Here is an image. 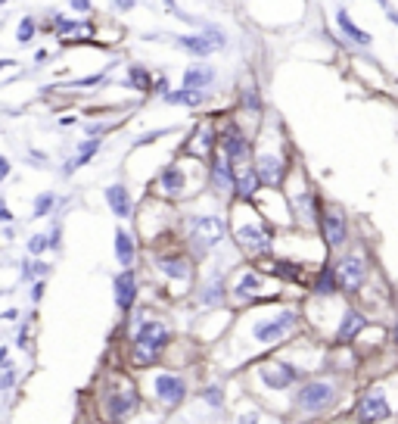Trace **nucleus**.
I'll list each match as a JSON object with an SVG mask.
<instances>
[{
    "instance_id": "obj_21",
    "label": "nucleus",
    "mask_w": 398,
    "mask_h": 424,
    "mask_svg": "<svg viewBox=\"0 0 398 424\" xmlns=\"http://www.w3.org/2000/svg\"><path fill=\"white\" fill-rule=\"evenodd\" d=\"M165 103H171V106H199L202 103V94H199V91H190V88L168 91V94H165Z\"/></svg>"
},
{
    "instance_id": "obj_43",
    "label": "nucleus",
    "mask_w": 398,
    "mask_h": 424,
    "mask_svg": "<svg viewBox=\"0 0 398 424\" xmlns=\"http://www.w3.org/2000/svg\"><path fill=\"white\" fill-rule=\"evenodd\" d=\"M246 106H252V110H256V106H258V100H256V94H246Z\"/></svg>"
},
{
    "instance_id": "obj_32",
    "label": "nucleus",
    "mask_w": 398,
    "mask_h": 424,
    "mask_svg": "<svg viewBox=\"0 0 398 424\" xmlns=\"http://www.w3.org/2000/svg\"><path fill=\"white\" fill-rule=\"evenodd\" d=\"M50 210H53V193H41V197L34 200V219H38V215H47Z\"/></svg>"
},
{
    "instance_id": "obj_40",
    "label": "nucleus",
    "mask_w": 398,
    "mask_h": 424,
    "mask_svg": "<svg viewBox=\"0 0 398 424\" xmlns=\"http://www.w3.org/2000/svg\"><path fill=\"white\" fill-rule=\"evenodd\" d=\"M240 424H262V421H258V415H243V418H240Z\"/></svg>"
},
{
    "instance_id": "obj_10",
    "label": "nucleus",
    "mask_w": 398,
    "mask_h": 424,
    "mask_svg": "<svg viewBox=\"0 0 398 424\" xmlns=\"http://www.w3.org/2000/svg\"><path fill=\"white\" fill-rule=\"evenodd\" d=\"M184 380H180L178 375H159L156 378V393L162 402H168V406H178L180 399H184Z\"/></svg>"
},
{
    "instance_id": "obj_22",
    "label": "nucleus",
    "mask_w": 398,
    "mask_h": 424,
    "mask_svg": "<svg viewBox=\"0 0 398 424\" xmlns=\"http://www.w3.org/2000/svg\"><path fill=\"white\" fill-rule=\"evenodd\" d=\"M212 172H215V181H218V188H230V184H234V169H230L227 156H215V160H212Z\"/></svg>"
},
{
    "instance_id": "obj_6",
    "label": "nucleus",
    "mask_w": 398,
    "mask_h": 424,
    "mask_svg": "<svg viewBox=\"0 0 398 424\" xmlns=\"http://www.w3.org/2000/svg\"><path fill=\"white\" fill-rule=\"evenodd\" d=\"M296 325V315L293 312H280L277 319H267V321H258L256 325V340H262V343H274V340H280L284 334H289Z\"/></svg>"
},
{
    "instance_id": "obj_2",
    "label": "nucleus",
    "mask_w": 398,
    "mask_h": 424,
    "mask_svg": "<svg viewBox=\"0 0 398 424\" xmlns=\"http://www.w3.org/2000/svg\"><path fill=\"white\" fill-rule=\"evenodd\" d=\"M333 399H336V387L330 380H311L296 393V406L305 412H324L327 406H333Z\"/></svg>"
},
{
    "instance_id": "obj_38",
    "label": "nucleus",
    "mask_w": 398,
    "mask_h": 424,
    "mask_svg": "<svg viewBox=\"0 0 398 424\" xmlns=\"http://www.w3.org/2000/svg\"><path fill=\"white\" fill-rule=\"evenodd\" d=\"M218 293H221V287L215 284V287H208L206 293H202V306H212V303H218Z\"/></svg>"
},
{
    "instance_id": "obj_44",
    "label": "nucleus",
    "mask_w": 398,
    "mask_h": 424,
    "mask_svg": "<svg viewBox=\"0 0 398 424\" xmlns=\"http://www.w3.org/2000/svg\"><path fill=\"white\" fill-rule=\"evenodd\" d=\"M395 340H398V328H395Z\"/></svg>"
},
{
    "instance_id": "obj_20",
    "label": "nucleus",
    "mask_w": 398,
    "mask_h": 424,
    "mask_svg": "<svg viewBox=\"0 0 398 424\" xmlns=\"http://www.w3.org/2000/svg\"><path fill=\"white\" fill-rule=\"evenodd\" d=\"M234 184H237V197H252V191H256V184H258V175L252 169H240V172H234Z\"/></svg>"
},
{
    "instance_id": "obj_19",
    "label": "nucleus",
    "mask_w": 398,
    "mask_h": 424,
    "mask_svg": "<svg viewBox=\"0 0 398 424\" xmlns=\"http://www.w3.org/2000/svg\"><path fill=\"white\" fill-rule=\"evenodd\" d=\"M336 23H339V28H343V32H345V34H349V38L354 41V44H364V47L371 44V34H367V32H361V28H358V25H354L352 19H349V13H345V10H339V13H336Z\"/></svg>"
},
{
    "instance_id": "obj_11",
    "label": "nucleus",
    "mask_w": 398,
    "mask_h": 424,
    "mask_svg": "<svg viewBox=\"0 0 398 424\" xmlns=\"http://www.w3.org/2000/svg\"><path fill=\"white\" fill-rule=\"evenodd\" d=\"M115 303H119V309H131L134 297H137V278L134 271H121V275H115Z\"/></svg>"
},
{
    "instance_id": "obj_9",
    "label": "nucleus",
    "mask_w": 398,
    "mask_h": 424,
    "mask_svg": "<svg viewBox=\"0 0 398 424\" xmlns=\"http://www.w3.org/2000/svg\"><path fill=\"white\" fill-rule=\"evenodd\" d=\"M237 243H240V247H246L249 253H267V250H271V237H267L258 225L240 228V231H237Z\"/></svg>"
},
{
    "instance_id": "obj_7",
    "label": "nucleus",
    "mask_w": 398,
    "mask_h": 424,
    "mask_svg": "<svg viewBox=\"0 0 398 424\" xmlns=\"http://www.w3.org/2000/svg\"><path fill=\"white\" fill-rule=\"evenodd\" d=\"M302 371L296 368V365L289 362H274V365H265L262 368V380L267 387H274V390H286L289 384H296L299 380Z\"/></svg>"
},
{
    "instance_id": "obj_26",
    "label": "nucleus",
    "mask_w": 398,
    "mask_h": 424,
    "mask_svg": "<svg viewBox=\"0 0 398 424\" xmlns=\"http://www.w3.org/2000/svg\"><path fill=\"white\" fill-rule=\"evenodd\" d=\"M262 287V278L252 275V271H246V275L240 278V284H237V297H249L252 290H258Z\"/></svg>"
},
{
    "instance_id": "obj_39",
    "label": "nucleus",
    "mask_w": 398,
    "mask_h": 424,
    "mask_svg": "<svg viewBox=\"0 0 398 424\" xmlns=\"http://www.w3.org/2000/svg\"><path fill=\"white\" fill-rule=\"evenodd\" d=\"M47 240H50V250H60V228H53V234Z\"/></svg>"
},
{
    "instance_id": "obj_27",
    "label": "nucleus",
    "mask_w": 398,
    "mask_h": 424,
    "mask_svg": "<svg viewBox=\"0 0 398 424\" xmlns=\"http://www.w3.org/2000/svg\"><path fill=\"white\" fill-rule=\"evenodd\" d=\"M97 150H100V141H97V138L84 141V143H81V150H78V160L72 162V165H84L88 160H93V156H97Z\"/></svg>"
},
{
    "instance_id": "obj_31",
    "label": "nucleus",
    "mask_w": 398,
    "mask_h": 424,
    "mask_svg": "<svg viewBox=\"0 0 398 424\" xmlns=\"http://www.w3.org/2000/svg\"><path fill=\"white\" fill-rule=\"evenodd\" d=\"M128 78H131V84H137L140 91L150 88V75H147V69H143V66H131V75H128Z\"/></svg>"
},
{
    "instance_id": "obj_13",
    "label": "nucleus",
    "mask_w": 398,
    "mask_h": 424,
    "mask_svg": "<svg viewBox=\"0 0 398 424\" xmlns=\"http://www.w3.org/2000/svg\"><path fill=\"white\" fill-rule=\"evenodd\" d=\"M321 228H324V240H327V247H339V243L345 240V221L339 212H324L321 219Z\"/></svg>"
},
{
    "instance_id": "obj_34",
    "label": "nucleus",
    "mask_w": 398,
    "mask_h": 424,
    "mask_svg": "<svg viewBox=\"0 0 398 424\" xmlns=\"http://www.w3.org/2000/svg\"><path fill=\"white\" fill-rule=\"evenodd\" d=\"M202 399L208 402V406H215V409H221V387H206V393H202Z\"/></svg>"
},
{
    "instance_id": "obj_33",
    "label": "nucleus",
    "mask_w": 398,
    "mask_h": 424,
    "mask_svg": "<svg viewBox=\"0 0 398 424\" xmlns=\"http://www.w3.org/2000/svg\"><path fill=\"white\" fill-rule=\"evenodd\" d=\"M47 247H50V240H47L44 234H34L32 240H28V253H32V256H41Z\"/></svg>"
},
{
    "instance_id": "obj_3",
    "label": "nucleus",
    "mask_w": 398,
    "mask_h": 424,
    "mask_svg": "<svg viewBox=\"0 0 398 424\" xmlns=\"http://www.w3.org/2000/svg\"><path fill=\"white\" fill-rule=\"evenodd\" d=\"M221 147H224V156H227V162H230V169H234V172L249 169V165H246V160H249V143H246L243 131H240L237 125H227V128H224Z\"/></svg>"
},
{
    "instance_id": "obj_5",
    "label": "nucleus",
    "mask_w": 398,
    "mask_h": 424,
    "mask_svg": "<svg viewBox=\"0 0 398 424\" xmlns=\"http://www.w3.org/2000/svg\"><path fill=\"white\" fill-rule=\"evenodd\" d=\"M389 415H392V409H389V402L380 390H371L358 402V421L361 424H380V421H386Z\"/></svg>"
},
{
    "instance_id": "obj_14",
    "label": "nucleus",
    "mask_w": 398,
    "mask_h": 424,
    "mask_svg": "<svg viewBox=\"0 0 398 424\" xmlns=\"http://www.w3.org/2000/svg\"><path fill=\"white\" fill-rule=\"evenodd\" d=\"M165 340H168V328H165L162 321H143V325L137 328V343H147V347H153V349H162Z\"/></svg>"
},
{
    "instance_id": "obj_42",
    "label": "nucleus",
    "mask_w": 398,
    "mask_h": 424,
    "mask_svg": "<svg viewBox=\"0 0 398 424\" xmlns=\"http://www.w3.org/2000/svg\"><path fill=\"white\" fill-rule=\"evenodd\" d=\"M383 13H386V16H392V23L398 25V13L392 10V6H386V4H383Z\"/></svg>"
},
{
    "instance_id": "obj_29",
    "label": "nucleus",
    "mask_w": 398,
    "mask_h": 424,
    "mask_svg": "<svg viewBox=\"0 0 398 424\" xmlns=\"http://www.w3.org/2000/svg\"><path fill=\"white\" fill-rule=\"evenodd\" d=\"M180 184H184V178H180L178 169H165L162 172V191H178Z\"/></svg>"
},
{
    "instance_id": "obj_1",
    "label": "nucleus",
    "mask_w": 398,
    "mask_h": 424,
    "mask_svg": "<svg viewBox=\"0 0 398 424\" xmlns=\"http://www.w3.org/2000/svg\"><path fill=\"white\" fill-rule=\"evenodd\" d=\"M187 237L197 247V253H206L208 247H215L224 237V221L218 215H193L190 225H187Z\"/></svg>"
},
{
    "instance_id": "obj_12",
    "label": "nucleus",
    "mask_w": 398,
    "mask_h": 424,
    "mask_svg": "<svg viewBox=\"0 0 398 424\" xmlns=\"http://www.w3.org/2000/svg\"><path fill=\"white\" fill-rule=\"evenodd\" d=\"M137 406V393L134 390H121V393H110L106 399V412H110L112 421H121L128 412Z\"/></svg>"
},
{
    "instance_id": "obj_4",
    "label": "nucleus",
    "mask_w": 398,
    "mask_h": 424,
    "mask_svg": "<svg viewBox=\"0 0 398 424\" xmlns=\"http://www.w3.org/2000/svg\"><path fill=\"white\" fill-rule=\"evenodd\" d=\"M333 275H336V284L343 287V290H358V287L364 284L367 265L361 256H345V259L333 269Z\"/></svg>"
},
{
    "instance_id": "obj_35",
    "label": "nucleus",
    "mask_w": 398,
    "mask_h": 424,
    "mask_svg": "<svg viewBox=\"0 0 398 424\" xmlns=\"http://www.w3.org/2000/svg\"><path fill=\"white\" fill-rule=\"evenodd\" d=\"M206 147H212V128H202L199 131V141H197V153H206Z\"/></svg>"
},
{
    "instance_id": "obj_18",
    "label": "nucleus",
    "mask_w": 398,
    "mask_h": 424,
    "mask_svg": "<svg viewBox=\"0 0 398 424\" xmlns=\"http://www.w3.org/2000/svg\"><path fill=\"white\" fill-rule=\"evenodd\" d=\"M361 328H364V315H361V312H345L343 325L336 328V340H352Z\"/></svg>"
},
{
    "instance_id": "obj_37",
    "label": "nucleus",
    "mask_w": 398,
    "mask_h": 424,
    "mask_svg": "<svg viewBox=\"0 0 398 424\" xmlns=\"http://www.w3.org/2000/svg\"><path fill=\"white\" fill-rule=\"evenodd\" d=\"M44 271H50L44 262H25V278H34V275H44Z\"/></svg>"
},
{
    "instance_id": "obj_28",
    "label": "nucleus",
    "mask_w": 398,
    "mask_h": 424,
    "mask_svg": "<svg viewBox=\"0 0 398 424\" xmlns=\"http://www.w3.org/2000/svg\"><path fill=\"white\" fill-rule=\"evenodd\" d=\"M156 353H159V349L147 347V343H137V347H134V362L137 365H150L156 359Z\"/></svg>"
},
{
    "instance_id": "obj_17",
    "label": "nucleus",
    "mask_w": 398,
    "mask_h": 424,
    "mask_svg": "<svg viewBox=\"0 0 398 424\" xmlns=\"http://www.w3.org/2000/svg\"><path fill=\"white\" fill-rule=\"evenodd\" d=\"M178 44H180V50H187V53H193V56H208L212 50H218L215 47V41H208L206 34H190V38H178Z\"/></svg>"
},
{
    "instance_id": "obj_23",
    "label": "nucleus",
    "mask_w": 398,
    "mask_h": 424,
    "mask_svg": "<svg viewBox=\"0 0 398 424\" xmlns=\"http://www.w3.org/2000/svg\"><path fill=\"white\" fill-rule=\"evenodd\" d=\"M159 269H162V275L175 278V281L190 278V265H187L184 259H159Z\"/></svg>"
},
{
    "instance_id": "obj_25",
    "label": "nucleus",
    "mask_w": 398,
    "mask_h": 424,
    "mask_svg": "<svg viewBox=\"0 0 398 424\" xmlns=\"http://www.w3.org/2000/svg\"><path fill=\"white\" fill-rule=\"evenodd\" d=\"M296 206H299L302 221L311 225V219H314V197H311V193H296Z\"/></svg>"
},
{
    "instance_id": "obj_24",
    "label": "nucleus",
    "mask_w": 398,
    "mask_h": 424,
    "mask_svg": "<svg viewBox=\"0 0 398 424\" xmlns=\"http://www.w3.org/2000/svg\"><path fill=\"white\" fill-rule=\"evenodd\" d=\"M115 256H119V262H131L134 259V243H131V237H128V231H115Z\"/></svg>"
},
{
    "instance_id": "obj_15",
    "label": "nucleus",
    "mask_w": 398,
    "mask_h": 424,
    "mask_svg": "<svg viewBox=\"0 0 398 424\" xmlns=\"http://www.w3.org/2000/svg\"><path fill=\"white\" fill-rule=\"evenodd\" d=\"M106 203H110V210L119 215V219L131 215V197H128L125 184H112V188H106Z\"/></svg>"
},
{
    "instance_id": "obj_16",
    "label": "nucleus",
    "mask_w": 398,
    "mask_h": 424,
    "mask_svg": "<svg viewBox=\"0 0 398 424\" xmlns=\"http://www.w3.org/2000/svg\"><path fill=\"white\" fill-rule=\"evenodd\" d=\"M215 82V69L212 66H190L184 72V88L190 91H202L206 84Z\"/></svg>"
},
{
    "instance_id": "obj_8",
    "label": "nucleus",
    "mask_w": 398,
    "mask_h": 424,
    "mask_svg": "<svg viewBox=\"0 0 398 424\" xmlns=\"http://www.w3.org/2000/svg\"><path fill=\"white\" fill-rule=\"evenodd\" d=\"M256 175H258V184L277 188V184L284 181V160L274 153H262L258 156V165H256Z\"/></svg>"
},
{
    "instance_id": "obj_41",
    "label": "nucleus",
    "mask_w": 398,
    "mask_h": 424,
    "mask_svg": "<svg viewBox=\"0 0 398 424\" xmlns=\"http://www.w3.org/2000/svg\"><path fill=\"white\" fill-rule=\"evenodd\" d=\"M41 293H44V284H34V290H32V300H34V303L41 300Z\"/></svg>"
},
{
    "instance_id": "obj_36",
    "label": "nucleus",
    "mask_w": 398,
    "mask_h": 424,
    "mask_svg": "<svg viewBox=\"0 0 398 424\" xmlns=\"http://www.w3.org/2000/svg\"><path fill=\"white\" fill-rule=\"evenodd\" d=\"M34 34V19H22V25H19V41H32Z\"/></svg>"
},
{
    "instance_id": "obj_30",
    "label": "nucleus",
    "mask_w": 398,
    "mask_h": 424,
    "mask_svg": "<svg viewBox=\"0 0 398 424\" xmlns=\"http://www.w3.org/2000/svg\"><path fill=\"white\" fill-rule=\"evenodd\" d=\"M56 32L60 34H69V32H78V28H91L88 23H78V19H56Z\"/></svg>"
}]
</instances>
